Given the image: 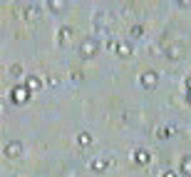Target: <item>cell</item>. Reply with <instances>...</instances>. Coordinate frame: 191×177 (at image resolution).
I'll return each mask as SVG.
<instances>
[{
  "label": "cell",
  "mask_w": 191,
  "mask_h": 177,
  "mask_svg": "<svg viewBox=\"0 0 191 177\" xmlns=\"http://www.w3.org/2000/svg\"><path fill=\"white\" fill-rule=\"evenodd\" d=\"M144 82H146V85H149V87H151V85H154V73H146V77H144Z\"/></svg>",
  "instance_id": "1"
}]
</instances>
